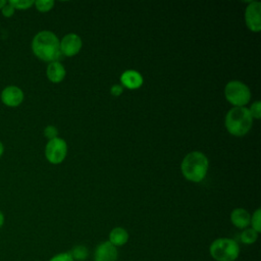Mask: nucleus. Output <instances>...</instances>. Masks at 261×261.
Wrapping results in <instances>:
<instances>
[{
  "label": "nucleus",
  "instance_id": "f257e3e1",
  "mask_svg": "<svg viewBox=\"0 0 261 261\" xmlns=\"http://www.w3.org/2000/svg\"><path fill=\"white\" fill-rule=\"evenodd\" d=\"M60 41L51 31H41L35 35L32 41V50L35 56L43 61H57L60 56Z\"/></svg>",
  "mask_w": 261,
  "mask_h": 261
},
{
  "label": "nucleus",
  "instance_id": "f03ea898",
  "mask_svg": "<svg viewBox=\"0 0 261 261\" xmlns=\"http://www.w3.org/2000/svg\"><path fill=\"white\" fill-rule=\"evenodd\" d=\"M208 159L206 155L199 151H193L185 156L181 161V172L184 176L194 182L204 179L208 170Z\"/></svg>",
  "mask_w": 261,
  "mask_h": 261
},
{
  "label": "nucleus",
  "instance_id": "7ed1b4c3",
  "mask_svg": "<svg viewBox=\"0 0 261 261\" xmlns=\"http://www.w3.org/2000/svg\"><path fill=\"white\" fill-rule=\"evenodd\" d=\"M225 127L233 136L241 137L249 133L253 124V118L246 107H233L225 116Z\"/></svg>",
  "mask_w": 261,
  "mask_h": 261
},
{
  "label": "nucleus",
  "instance_id": "20e7f679",
  "mask_svg": "<svg viewBox=\"0 0 261 261\" xmlns=\"http://www.w3.org/2000/svg\"><path fill=\"white\" fill-rule=\"evenodd\" d=\"M209 254L215 261H236L240 255V246L233 239L218 238L210 244Z\"/></svg>",
  "mask_w": 261,
  "mask_h": 261
},
{
  "label": "nucleus",
  "instance_id": "39448f33",
  "mask_svg": "<svg viewBox=\"0 0 261 261\" xmlns=\"http://www.w3.org/2000/svg\"><path fill=\"white\" fill-rule=\"evenodd\" d=\"M226 100L236 107H243L251 98V92L247 85L240 81H230L224 88Z\"/></svg>",
  "mask_w": 261,
  "mask_h": 261
},
{
  "label": "nucleus",
  "instance_id": "423d86ee",
  "mask_svg": "<svg viewBox=\"0 0 261 261\" xmlns=\"http://www.w3.org/2000/svg\"><path fill=\"white\" fill-rule=\"evenodd\" d=\"M67 153V144L66 142L57 137L52 140H49L45 147V156L46 159L52 164L61 163Z\"/></svg>",
  "mask_w": 261,
  "mask_h": 261
},
{
  "label": "nucleus",
  "instance_id": "0eeeda50",
  "mask_svg": "<svg viewBox=\"0 0 261 261\" xmlns=\"http://www.w3.org/2000/svg\"><path fill=\"white\" fill-rule=\"evenodd\" d=\"M24 99V94L22 90L14 85L5 87L0 94L1 102L10 108H15L19 106Z\"/></svg>",
  "mask_w": 261,
  "mask_h": 261
},
{
  "label": "nucleus",
  "instance_id": "6e6552de",
  "mask_svg": "<svg viewBox=\"0 0 261 261\" xmlns=\"http://www.w3.org/2000/svg\"><path fill=\"white\" fill-rule=\"evenodd\" d=\"M261 3L259 1L251 2L245 11V20L247 27L252 32H259L261 30Z\"/></svg>",
  "mask_w": 261,
  "mask_h": 261
},
{
  "label": "nucleus",
  "instance_id": "1a4fd4ad",
  "mask_svg": "<svg viewBox=\"0 0 261 261\" xmlns=\"http://www.w3.org/2000/svg\"><path fill=\"white\" fill-rule=\"evenodd\" d=\"M60 52L65 56H73L77 54L82 48V39L76 34H67L65 35L59 43Z\"/></svg>",
  "mask_w": 261,
  "mask_h": 261
},
{
  "label": "nucleus",
  "instance_id": "9d476101",
  "mask_svg": "<svg viewBox=\"0 0 261 261\" xmlns=\"http://www.w3.org/2000/svg\"><path fill=\"white\" fill-rule=\"evenodd\" d=\"M94 261H117V248L108 241L100 243L94 251Z\"/></svg>",
  "mask_w": 261,
  "mask_h": 261
},
{
  "label": "nucleus",
  "instance_id": "9b49d317",
  "mask_svg": "<svg viewBox=\"0 0 261 261\" xmlns=\"http://www.w3.org/2000/svg\"><path fill=\"white\" fill-rule=\"evenodd\" d=\"M121 84L127 89H138L143 85V76L137 70H125L120 76Z\"/></svg>",
  "mask_w": 261,
  "mask_h": 261
},
{
  "label": "nucleus",
  "instance_id": "f8f14e48",
  "mask_svg": "<svg viewBox=\"0 0 261 261\" xmlns=\"http://www.w3.org/2000/svg\"><path fill=\"white\" fill-rule=\"evenodd\" d=\"M251 215L244 208H236L230 213V221L231 223L241 229H245L250 225Z\"/></svg>",
  "mask_w": 261,
  "mask_h": 261
},
{
  "label": "nucleus",
  "instance_id": "ddd939ff",
  "mask_svg": "<svg viewBox=\"0 0 261 261\" xmlns=\"http://www.w3.org/2000/svg\"><path fill=\"white\" fill-rule=\"evenodd\" d=\"M65 68L59 61L50 62L46 69V75L48 80L54 84L62 82L65 76Z\"/></svg>",
  "mask_w": 261,
  "mask_h": 261
},
{
  "label": "nucleus",
  "instance_id": "4468645a",
  "mask_svg": "<svg viewBox=\"0 0 261 261\" xmlns=\"http://www.w3.org/2000/svg\"><path fill=\"white\" fill-rule=\"evenodd\" d=\"M128 239H129V236L127 230L121 226H116L112 228L108 236V242L116 248L125 245Z\"/></svg>",
  "mask_w": 261,
  "mask_h": 261
},
{
  "label": "nucleus",
  "instance_id": "2eb2a0df",
  "mask_svg": "<svg viewBox=\"0 0 261 261\" xmlns=\"http://www.w3.org/2000/svg\"><path fill=\"white\" fill-rule=\"evenodd\" d=\"M69 254L74 261H85L89 257V250L84 245H76L69 251Z\"/></svg>",
  "mask_w": 261,
  "mask_h": 261
},
{
  "label": "nucleus",
  "instance_id": "dca6fc26",
  "mask_svg": "<svg viewBox=\"0 0 261 261\" xmlns=\"http://www.w3.org/2000/svg\"><path fill=\"white\" fill-rule=\"evenodd\" d=\"M258 234L253 228H245L240 234V241L245 245H252L258 240Z\"/></svg>",
  "mask_w": 261,
  "mask_h": 261
},
{
  "label": "nucleus",
  "instance_id": "f3484780",
  "mask_svg": "<svg viewBox=\"0 0 261 261\" xmlns=\"http://www.w3.org/2000/svg\"><path fill=\"white\" fill-rule=\"evenodd\" d=\"M15 10H27L31 8L35 1L33 0H9L8 1Z\"/></svg>",
  "mask_w": 261,
  "mask_h": 261
},
{
  "label": "nucleus",
  "instance_id": "a211bd4d",
  "mask_svg": "<svg viewBox=\"0 0 261 261\" xmlns=\"http://www.w3.org/2000/svg\"><path fill=\"white\" fill-rule=\"evenodd\" d=\"M250 224L252 225L251 228H253L258 233L261 231V209L260 208L256 209L253 215L251 216Z\"/></svg>",
  "mask_w": 261,
  "mask_h": 261
},
{
  "label": "nucleus",
  "instance_id": "6ab92c4d",
  "mask_svg": "<svg viewBox=\"0 0 261 261\" xmlns=\"http://www.w3.org/2000/svg\"><path fill=\"white\" fill-rule=\"evenodd\" d=\"M34 5L38 11L47 12L53 8L54 1L53 0H37L35 1Z\"/></svg>",
  "mask_w": 261,
  "mask_h": 261
},
{
  "label": "nucleus",
  "instance_id": "aec40b11",
  "mask_svg": "<svg viewBox=\"0 0 261 261\" xmlns=\"http://www.w3.org/2000/svg\"><path fill=\"white\" fill-rule=\"evenodd\" d=\"M249 112L252 116V118H256V119H259L261 117V102L260 101H255L250 109H249Z\"/></svg>",
  "mask_w": 261,
  "mask_h": 261
},
{
  "label": "nucleus",
  "instance_id": "412c9836",
  "mask_svg": "<svg viewBox=\"0 0 261 261\" xmlns=\"http://www.w3.org/2000/svg\"><path fill=\"white\" fill-rule=\"evenodd\" d=\"M49 261H74L69 252H61L53 255Z\"/></svg>",
  "mask_w": 261,
  "mask_h": 261
},
{
  "label": "nucleus",
  "instance_id": "4be33fe9",
  "mask_svg": "<svg viewBox=\"0 0 261 261\" xmlns=\"http://www.w3.org/2000/svg\"><path fill=\"white\" fill-rule=\"evenodd\" d=\"M57 135H58V130L54 125H47L44 128V136L48 140H52L54 138H57Z\"/></svg>",
  "mask_w": 261,
  "mask_h": 261
},
{
  "label": "nucleus",
  "instance_id": "5701e85b",
  "mask_svg": "<svg viewBox=\"0 0 261 261\" xmlns=\"http://www.w3.org/2000/svg\"><path fill=\"white\" fill-rule=\"evenodd\" d=\"M0 12H1V14H2L4 17L9 18V17H11V16L14 14L15 9H14L13 6L7 1L6 4L3 6V8L0 10Z\"/></svg>",
  "mask_w": 261,
  "mask_h": 261
},
{
  "label": "nucleus",
  "instance_id": "b1692460",
  "mask_svg": "<svg viewBox=\"0 0 261 261\" xmlns=\"http://www.w3.org/2000/svg\"><path fill=\"white\" fill-rule=\"evenodd\" d=\"M122 92H123V88H122L120 85H114V86H112L111 89H110V93H111L113 96H119Z\"/></svg>",
  "mask_w": 261,
  "mask_h": 261
},
{
  "label": "nucleus",
  "instance_id": "393cba45",
  "mask_svg": "<svg viewBox=\"0 0 261 261\" xmlns=\"http://www.w3.org/2000/svg\"><path fill=\"white\" fill-rule=\"evenodd\" d=\"M4 222H5V217H4L3 212L0 210V229H1L2 226L4 225Z\"/></svg>",
  "mask_w": 261,
  "mask_h": 261
},
{
  "label": "nucleus",
  "instance_id": "a878e982",
  "mask_svg": "<svg viewBox=\"0 0 261 261\" xmlns=\"http://www.w3.org/2000/svg\"><path fill=\"white\" fill-rule=\"evenodd\" d=\"M4 153V144L0 141V157L3 155Z\"/></svg>",
  "mask_w": 261,
  "mask_h": 261
},
{
  "label": "nucleus",
  "instance_id": "bb28decb",
  "mask_svg": "<svg viewBox=\"0 0 261 261\" xmlns=\"http://www.w3.org/2000/svg\"><path fill=\"white\" fill-rule=\"evenodd\" d=\"M6 2L7 1H5V0H0V10L3 8V6L6 4Z\"/></svg>",
  "mask_w": 261,
  "mask_h": 261
}]
</instances>
